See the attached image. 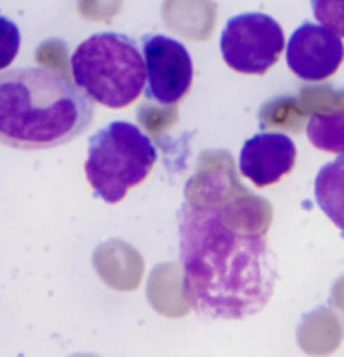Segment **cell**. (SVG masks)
Returning a JSON list of instances; mask_svg holds the SVG:
<instances>
[{
  "instance_id": "cell-1",
  "label": "cell",
  "mask_w": 344,
  "mask_h": 357,
  "mask_svg": "<svg viewBox=\"0 0 344 357\" xmlns=\"http://www.w3.org/2000/svg\"><path fill=\"white\" fill-rule=\"evenodd\" d=\"M235 200H186L180 211L184 292L197 314L239 321L259 314L277 282L262 230L240 223Z\"/></svg>"
},
{
  "instance_id": "cell-2",
  "label": "cell",
  "mask_w": 344,
  "mask_h": 357,
  "mask_svg": "<svg viewBox=\"0 0 344 357\" xmlns=\"http://www.w3.org/2000/svg\"><path fill=\"white\" fill-rule=\"evenodd\" d=\"M91 98L45 68L0 74V143L15 149H49L82 135L93 121Z\"/></svg>"
},
{
  "instance_id": "cell-3",
  "label": "cell",
  "mask_w": 344,
  "mask_h": 357,
  "mask_svg": "<svg viewBox=\"0 0 344 357\" xmlns=\"http://www.w3.org/2000/svg\"><path fill=\"white\" fill-rule=\"evenodd\" d=\"M71 69L76 84L110 109L133 105L147 84L143 52L135 40L116 32L94 34L77 45Z\"/></svg>"
},
{
  "instance_id": "cell-4",
  "label": "cell",
  "mask_w": 344,
  "mask_h": 357,
  "mask_svg": "<svg viewBox=\"0 0 344 357\" xmlns=\"http://www.w3.org/2000/svg\"><path fill=\"white\" fill-rule=\"evenodd\" d=\"M156 148L135 124L110 123L91 136L84 172L94 195L114 205L143 183L156 163Z\"/></svg>"
},
{
  "instance_id": "cell-5",
  "label": "cell",
  "mask_w": 344,
  "mask_h": 357,
  "mask_svg": "<svg viewBox=\"0 0 344 357\" xmlns=\"http://www.w3.org/2000/svg\"><path fill=\"white\" fill-rule=\"evenodd\" d=\"M284 31L276 19L246 12L227 20L220 37L223 61L240 74L262 76L284 51Z\"/></svg>"
},
{
  "instance_id": "cell-6",
  "label": "cell",
  "mask_w": 344,
  "mask_h": 357,
  "mask_svg": "<svg viewBox=\"0 0 344 357\" xmlns=\"http://www.w3.org/2000/svg\"><path fill=\"white\" fill-rule=\"evenodd\" d=\"M142 52L147 66L144 96L161 106L181 101L193 81L192 57L185 45L168 36L150 34L142 39Z\"/></svg>"
},
{
  "instance_id": "cell-7",
  "label": "cell",
  "mask_w": 344,
  "mask_h": 357,
  "mask_svg": "<svg viewBox=\"0 0 344 357\" xmlns=\"http://www.w3.org/2000/svg\"><path fill=\"white\" fill-rule=\"evenodd\" d=\"M289 69L302 81L331 77L344 59L341 37L322 24L304 22L292 32L285 49Z\"/></svg>"
},
{
  "instance_id": "cell-8",
  "label": "cell",
  "mask_w": 344,
  "mask_h": 357,
  "mask_svg": "<svg viewBox=\"0 0 344 357\" xmlns=\"http://www.w3.org/2000/svg\"><path fill=\"white\" fill-rule=\"evenodd\" d=\"M297 149L283 132H259L240 149L239 169L257 188L271 186L292 172Z\"/></svg>"
},
{
  "instance_id": "cell-9",
  "label": "cell",
  "mask_w": 344,
  "mask_h": 357,
  "mask_svg": "<svg viewBox=\"0 0 344 357\" xmlns=\"http://www.w3.org/2000/svg\"><path fill=\"white\" fill-rule=\"evenodd\" d=\"M314 198L322 213L344 234V155L319 169Z\"/></svg>"
},
{
  "instance_id": "cell-10",
  "label": "cell",
  "mask_w": 344,
  "mask_h": 357,
  "mask_svg": "<svg viewBox=\"0 0 344 357\" xmlns=\"http://www.w3.org/2000/svg\"><path fill=\"white\" fill-rule=\"evenodd\" d=\"M306 135L317 149L344 155V111L313 116Z\"/></svg>"
},
{
  "instance_id": "cell-11",
  "label": "cell",
  "mask_w": 344,
  "mask_h": 357,
  "mask_svg": "<svg viewBox=\"0 0 344 357\" xmlns=\"http://www.w3.org/2000/svg\"><path fill=\"white\" fill-rule=\"evenodd\" d=\"M311 6L319 24L344 37V0H311Z\"/></svg>"
},
{
  "instance_id": "cell-12",
  "label": "cell",
  "mask_w": 344,
  "mask_h": 357,
  "mask_svg": "<svg viewBox=\"0 0 344 357\" xmlns=\"http://www.w3.org/2000/svg\"><path fill=\"white\" fill-rule=\"evenodd\" d=\"M20 49V31L10 19L0 17V70L9 68Z\"/></svg>"
}]
</instances>
